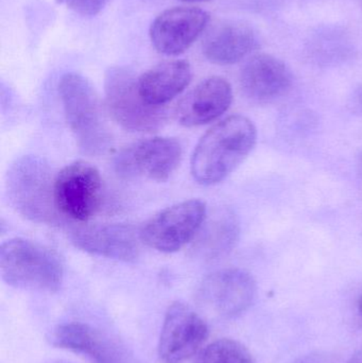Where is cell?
I'll list each match as a JSON object with an SVG mask.
<instances>
[{
	"label": "cell",
	"mask_w": 362,
	"mask_h": 363,
	"mask_svg": "<svg viewBox=\"0 0 362 363\" xmlns=\"http://www.w3.org/2000/svg\"><path fill=\"white\" fill-rule=\"evenodd\" d=\"M256 128L242 115L223 119L198 143L191 157V174L197 183L215 185L227 179L256 144Z\"/></svg>",
	"instance_id": "cell-1"
},
{
	"label": "cell",
	"mask_w": 362,
	"mask_h": 363,
	"mask_svg": "<svg viewBox=\"0 0 362 363\" xmlns=\"http://www.w3.org/2000/svg\"><path fill=\"white\" fill-rule=\"evenodd\" d=\"M52 168L38 155H23L11 164L6 177V192L13 208L25 219L55 225L61 222L55 200Z\"/></svg>",
	"instance_id": "cell-2"
},
{
	"label": "cell",
	"mask_w": 362,
	"mask_h": 363,
	"mask_svg": "<svg viewBox=\"0 0 362 363\" xmlns=\"http://www.w3.org/2000/svg\"><path fill=\"white\" fill-rule=\"evenodd\" d=\"M59 94L79 148L86 155H103L110 147L111 135L95 87L82 74L68 72L60 80Z\"/></svg>",
	"instance_id": "cell-3"
},
{
	"label": "cell",
	"mask_w": 362,
	"mask_h": 363,
	"mask_svg": "<svg viewBox=\"0 0 362 363\" xmlns=\"http://www.w3.org/2000/svg\"><path fill=\"white\" fill-rule=\"evenodd\" d=\"M0 271L8 285L35 291H57L64 279L63 262L55 251L21 238L0 247Z\"/></svg>",
	"instance_id": "cell-4"
},
{
	"label": "cell",
	"mask_w": 362,
	"mask_h": 363,
	"mask_svg": "<svg viewBox=\"0 0 362 363\" xmlns=\"http://www.w3.org/2000/svg\"><path fill=\"white\" fill-rule=\"evenodd\" d=\"M106 106L113 121L132 132H153L167 118L164 106L147 104L138 91V78L129 68L112 67L104 78Z\"/></svg>",
	"instance_id": "cell-5"
},
{
	"label": "cell",
	"mask_w": 362,
	"mask_h": 363,
	"mask_svg": "<svg viewBox=\"0 0 362 363\" xmlns=\"http://www.w3.org/2000/svg\"><path fill=\"white\" fill-rule=\"evenodd\" d=\"M206 204L193 199L153 216L140 228L142 242L163 253H174L191 242L203 225Z\"/></svg>",
	"instance_id": "cell-6"
},
{
	"label": "cell",
	"mask_w": 362,
	"mask_h": 363,
	"mask_svg": "<svg viewBox=\"0 0 362 363\" xmlns=\"http://www.w3.org/2000/svg\"><path fill=\"white\" fill-rule=\"evenodd\" d=\"M102 179L97 168L84 161L74 162L55 176V200L57 211L74 221L86 222L102 203Z\"/></svg>",
	"instance_id": "cell-7"
},
{
	"label": "cell",
	"mask_w": 362,
	"mask_h": 363,
	"mask_svg": "<svg viewBox=\"0 0 362 363\" xmlns=\"http://www.w3.org/2000/svg\"><path fill=\"white\" fill-rule=\"evenodd\" d=\"M256 296V283L240 269H223L206 277L197 289L198 304L208 313L231 319L248 311Z\"/></svg>",
	"instance_id": "cell-8"
},
{
	"label": "cell",
	"mask_w": 362,
	"mask_h": 363,
	"mask_svg": "<svg viewBox=\"0 0 362 363\" xmlns=\"http://www.w3.org/2000/svg\"><path fill=\"white\" fill-rule=\"evenodd\" d=\"M182 146L176 138H153L121 150L115 159L117 174L125 178L165 182L179 167Z\"/></svg>",
	"instance_id": "cell-9"
},
{
	"label": "cell",
	"mask_w": 362,
	"mask_h": 363,
	"mask_svg": "<svg viewBox=\"0 0 362 363\" xmlns=\"http://www.w3.org/2000/svg\"><path fill=\"white\" fill-rule=\"evenodd\" d=\"M208 337L204 320L184 303L170 305L164 319L159 342L163 363H183L200 351Z\"/></svg>",
	"instance_id": "cell-10"
},
{
	"label": "cell",
	"mask_w": 362,
	"mask_h": 363,
	"mask_svg": "<svg viewBox=\"0 0 362 363\" xmlns=\"http://www.w3.org/2000/svg\"><path fill=\"white\" fill-rule=\"evenodd\" d=\"M210 14L195 6H174L151 23V43L162 55H179L191 48L210 23Z\"/></svg>",
	"instance_id": "cell-11"
},
{
	"label": "cell",
	"mask_w": 362,
	"mask_h": 363,
	"mask_svg": "<svg viewBox=\"0 0 362 363\" xmlns=\"http://www.w3.org/2000/svg\"><path fill=\"white\" fill-rule=\"evenodd\" d=\"M74 247L91 255L133 262L140 257V232L125 224H89L70 232Z\"/></svg>",
	"instance_id": "cell-12"
},
{
	"label": "cell",
	"mask_w": 362,
	"mask_h": 363,
	"mask_svg": "<svg viewBox=\"0 0 362 363\" xmlns=\"http://www.w3.org/2000/svg\"><path fill=\"white\" fill-rule=\"evenodd\" d=\"M232 101L233 91L229 81L210 77L181 100L176 110V119L184 127H199L225 114Z\"/></svg>",
	"instance_id": "cell-13"
},
{
	"label": "cell",
	"mask_w": 362,
	"mask_h": 363,
	"mask_svg": "<svg viewBox=\"0 0 362 363\" xmlns=\"http://www.w3.org/2000/svg\"><path fill=\"white\" fill-rule=\"evenodd\" d=\"M240 85L249 99L267 104L290 89L293 74L282 60L263 53L247 62L240 72Z\"/></svg>",
	"instance_id": "cell-14"
},
{
	"label": "cell",
	"mask_w": 362,
	"mask_h": 363,
	"mask_svg": "<svg viewBox=\"0 0 362 363\" xmlns=\"http://www.w3.org/2000/svg\"><path fill=\"white\" fill-rule=\"evenodd\" d=\"M256 45L254 31L242 21H225L216 23L206 33L202 53L217 65H233L247 57Z\"/></svg>",
	"instance_id": "cell-15"
},
{
	"label": "cell",
	"mask_w": 362,
	"mask_h": 363,
	"mask_svg": "<svg viewBox=\"0 0 362 363\" xmlns=\"http://www.w3.org/2000/svg\"><path fill=\"white\" fill-rule=\"evenodd\" d=\"M50 339L53 347L82 354L95 363H125L118 345L87 324H61L55 328Z\"/></svg>",
	"instance_id": "cell-16"
},
{
	"label": "cell",
	"mask_w": 362,
	"mask_h": 363,
	"mask_svg": "<svg viewBox=\"0 0 362 363\" xmlns=\"http://www.w3.org/2000/svg\"><path fill=\"white\" fill-rule=\"evenodd\" d=\"M193 72L188 62H162L138 78V91L147 104L164 106L180 95L191 83Z\"/></svg>",
	"instance_id": "cell-17"
},
{
	"label": "cell",
	"mask_w": 362,
	"mask_h": 363,
	"mask_svg": "<svg viewBox=\"0 0 362 363\" xmlns=\"http://www.w3.org/2000/svg\"><path fill=\"white\" fill-rule=\"evenodd\" d=\"M238 228L233 218L229 215L208 223L193 245V252L199 258L206 260L220 257L231 251L237 240Z\"/></svg>",
	"instance_id": "cell-18"
},
{
	"label": "cell",
	"mask_w": 362,
	"mask_h": 363,
	"mask_svg": "<svg viewBox=\"0 0 362 363\" xmlns=\"http://www.w3.org/2000/svg\"><path fill=\"white\" fill-rule=\"evenodd\" d=\"M195 363H255L250 352L242 343L221 339L198 354Z\"/></svg>",
	"instance_id": "cell-19"
},
{
	"label": "cell",
	"mask_w": 362,
	"mask_h": 363,
	"mask_svg": "<svg viewBox=\"0 0 362 363\" xmlns=\"http://www.w3.org/2000/svg\"><path fill=\"white\" fill-rule=\"evenodd\" d=\"M82 16H95L103 10L110 0H55Z\"/></svg>",
	"instance_id": "cell-20"
},
{
	"label": "cell",
	"mask_w": 362,
	"mask_h": 363,
	"mask_svg": "<svg viewBox=\"0 0 362 363\" xmlns=\"http://www.w3.org/2000/svg\"><path fill=\"white\" fill-rule=\"evenodd\" d=\"M346 363H362V347L359 351H357Z\"/></svg>",
	"instance_id": "cell-21"
},
{
	"label": "cell",
	"mask_w": 362,
	"mask_h": 363,
	"mask_svg": "<svg viewBox=\"0 0 362 363\" xmlns=\"http://www.w3.org/2000/svg\"><path fill=\"white\" fill-rule=\"evenodd\" d=\"M180 1H184V2H202V1H208V0H180Z\"/></svg>",
	"instance_id": "cell-22"
},
{
	"label": "cell",
	"mask_w": 362,
	"mask_h": 363,
	"mask_svg": "<svg viewBox=\"0 0 362 363\" xmlns=\"http://www.w3.org/2000/svg\"><path fill=\"white\" fill-rule=\"evenodd\" d=\"M358 307H359V311H361V313L362 315V296H361V300H359Z\"/></svg>",
	"instance_id": "cell-23"
}]
</instances>
